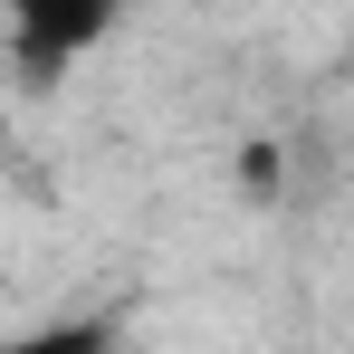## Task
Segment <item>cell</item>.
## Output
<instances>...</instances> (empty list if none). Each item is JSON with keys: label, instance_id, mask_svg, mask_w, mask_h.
<instances>
[{"label": "cell", "instance_id": "obj_1", "mask_svg": "<svg viewBox=\"0 0 354 354\" xmlns=\"http://www.w3.org/2000/svg\"><path fill=\"white\" fill-rule=\"evenodd\" d=\"M106 29H115V19H106L96 0H77V10H67V0H19V10H10V48H19L29 77H58V67L77 58V48H96Z\"/></svg>", "mask_w": 354, "mask_h": 354}, {"label": "cell", "instance_id": "obj_2", "mask_svg": "<svg viewBox=\"0 0 354 354\" xmlns=\"http://www.w3.org/2000/svg\"><path fill=\"white\" fill-rule=\"evenodd\" d=\"M0 354H115V335H106L96 316H77V326H39V335H10Z\"/></svg>", "mask_w": 354, "mask_h": 354}]
</instances>
